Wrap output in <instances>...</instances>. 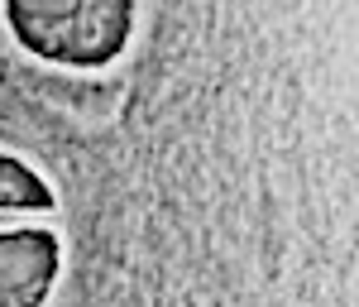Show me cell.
Returning a JSON list of instances; mask_svg holds the SVG:
<instances>
[{"mask_svg": "<svg viewBox=\"0 0 359 307\" xmlns=\"http://www.w3.org/2000/svg\"><path fill=\"white\" fill-rule=\"evenodd\" d=\"M62 274H67V240L57 226H0V307H53Z\"/></svg>", "mask_w": 359, "mask_h": 307, "instance_id": "7a4b0ae2", "label": "cell"}, {"mask_svg": "<svg viewBox=\"0 0 359 307\" xmlns=\"http://www.w3.org/2000/svg\"><path fill=\"white\" fill-rule=\"evenodd\" d=\"M48 216H57V188L48 183V173L20 149L0 144V226L48 221Z\"/></svg>", "mask_w": 359, "mask_h": 307, "instance_id": "3957f363", "label": "cell"}, {"mask_svg": "<svg viewBox=\"0 0 359 307\" xmlns=\"http://www.w3.org/2000/svg\"><path fill=\"white\" fill-rule=\"evenodd\" d=\"M0 25L20 53L43 67L106 72L135 44L139 5L135 0H5Z\"/></svg>", "mask_w": 359, "mask_h": 307, "instance_id": "6da1fadb", "label": "cell"}]
</instances>
